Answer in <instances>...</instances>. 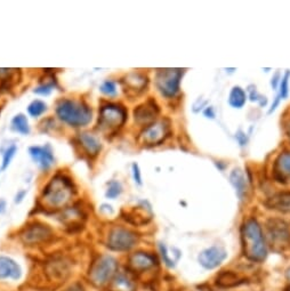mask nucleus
<instances>
[{
    "label": "nucleus",
    "mask_w": 290,
    "mask_h": 291,
    "mask_svg": "<svg viewBox=\"0 0 290 291\" xmlns=\"http://www.w3.org/2000/svg\"><path fill=\"white\" fill-rule=\"evenodd\" d=\"M64 291H86V290L80 283H75V284L70 285V287H69L68 289H66Z\"/></svg>",
    "instance_id": "33"
},
{
    "label": "nucleus",
    "mask_w": 290,
    "mask_h": 291,
    "mask_svg": "<svg viewBox=\"0 0 290 291\" xmlns=\"http://www.w3.org/2000/svg\"><path fill=\"white\" fill-rule=\"evenodd\" d=\"M121 192H122L121 184L118 181H111L110 183H108V188L107 192H105V197L113 200V199H116L120 196Z\"/></svg>",
    "instance_id": "26"
},
{
    "label": "nucleus",
    "mask_w": 290,
    "mask_h": 291,
    "mask_svg": "<svg viewBox=\"0 0 290 291\" xmlns=\"http://www.w3.org/2000/svg\"><path fill=\"white\" fill-rule=\"evenodd\" d=\"M46 110H47V104L40 100L31 102L29 106H27V113L34 118L40 117L41 114H44L46 112Z\"/></svg>",
    "instance_id": "25"
},
{
    "label": "nucleus",
    "mask_w": 290,
    "mask_h": 291,
    "mask_svg": "<svg viewBox=\"0 0 290 291\" xmlns=\"http://www.w3.org/2000/svg\"><path fill=\"white\" fill-rule=\"evenodd\" d=\"M54 86L55 85L53 84V82H49V84H44V85H40L39 87H37V88L34 91H35L36 94L47 96V95H49L50 93H52Z\"/></svg>",
    "instance_id": "30"
},
{
    "label": "nucleus",
    "mask_w": 290,
    "mask_h": 291,
    "mask_svg": "<svg viewBox=\"0 0 290 291\" xmlns=\"http://www.w3.org/2000/svg\"><path fill=\"white\" fill-rule=\"evenodd\" d=\"M137 234L121 226L113 228L109 232L107 246L113 251H128L135 247Z\"/></svg>",
    "instance_id": "7"
},
{
    "label": "nucleus",
    "mask_w": 290,
    "mask_h": 291,
    "mask_svg": "<svg viewBox=\"0 0 290 291\" xmlns=\"http://www.w3.org/2000/svg\"><path fill=\"white\" fill-rule=\"evenodd\" d=\"M241 283V279L232 272H224L217 278V284L222 288H232Z\"/></svg>",
    "instance_id": "23"
},
{
    "label": "nucleus",
    "mask_w": 290,
    "mask_h": 291,
    "mask_svg": "<svg viewBox=\"0 0 290 291\" xmlns=\"http://www.w3.org/2000/svg\"><path fill=\"white\" fill-rule=\"evenodd\" d=\"M169 134V124L166 121H154L141 134V140L146 145H158L166 140Z\"/></svg>",
    "instance_id": "9"
},
{
    "label": "nucleus",
    "mask_w": 290,
    "mask_h": 291,
    "mask_svg": "<svg viewBox=\"0 0 290 291\" xmlns=\"http://www.w3.org/2000/svg\"><path fill=\"white\" fill-rule=\"evenodd\" d=\"M75 192V185L70 178L56 175L45 186L41 199L48 209H62L71 201Z\"/></svg>",
    "instance_id": "1"
},
{
    "label": "nucleus",
    "mask_w": 290,
    "mask_h": 291,
    "mask_svg": "<svg viewBox=\"0 0 290 291\" xmlns=\"http://www.w3.org/2000/svg\"><path fill=\"white\" fill-rule=\"evenodd\" d=\"M266 206L274 210L283 212L290 211V192H280L275 194V196L269 199Z\"/></svg>",
    "instance_id": "19"
},
{
    "label": "nucleus",
    "mask_w": 290,
    "mask_h": 291,
    "mask_svg": "<svg viewBox=\"0 0 290 291\" xmlns=\"http://www.w3.org/2000/svg\"><path fill=\"white\" fill-rule=\"evenodd\" d=\"M100 89H101V91H102L104 95H107V96H116L117 95L116 84H114V82L111 81V80L104 81L103 84L101 85Z\"/></svg>",
    "instance_id": "28"
},
{
    "label": "nucleus",
    "mask_w": 290,
    "mask_h": 291,
    "mask_svg": "<svg viewBox=\"0 0 290 291\" xmlns=\"http://www.w3.org/2000/svg\"><path fill=\"white\" fill-rule=\"evenodd\" d=\"M268 235L275 246H288L290 243V225L281 219H271L268 223Z\"/></svg>",
    "instance_id": "10"
},
{
    "label": "nucleus",
    "mask_w": 290,
    "mask_h": 291,
    "mask_svg": "<svg viewBox=\"0 0 290 291\" xmlns=\"http://www.w3.org/2000/svg\"><path fill=\"white\" fill-rule=\"evenodd\" d=\"M79 142L82 149L91 158L98 155L102 149V144H101L99 138L90 133H81L79 135Z\"/></svg>",
    "instance_id": "16"
},
{
    "label": "nucleus",
    "mask_w": 290,
    "mask_h": 291,
    "mask_svg": "<svg viewBox=\"0 0 290 291\" xmlns=\"http://www.w3.org/2000/svg\"><path fill=\"white\" fill-rule=\"evenodd\" d=\"M53 235V230L48 225L35 221L23 229L21 240L25 246H38V244L48 242Z\"/></svg>",
    "instance_id": "8"
},
{
    "label": "nucleus",
    "mask_w": 290,
    "mask_h": 291,
    "mask_svg": "<svg viewBox=\"0 0 290 291\" xmlns=\"http://www.w3.org/2000/svg\"><path fill=\"white\" fill-rule=\"evenodd\" d=\"M159 250H160L161 257H163L165 264L167 265L168 267H174V266H175V263H174V261H172V260H170V258H169L168 251H167V247H166L165 244L160 243V244H159Z\"/></svg>",
    "instance_id": "29"
},
{
    "label": "nucleus",
    "mask_w": 290,
    "mask_h": 291,
    "mask_svg": "<svg viewBox=\"0 0 290 291\" xmlns=\"http://www.w3.org/2000/svg\"><path fill=\"white\" fill-rule=\"evenodd\" d=\"M112 291H134L133 281L125 274H117L112 280Z\"/></svg>",
    "instance_id": "21"
},
{
    "label": "nucleus",
    "mask_w": 290,
    "mask_h": 291,
    "mask_svg": "<svg viewBox=\"0 0 290 291\" xmlns=\"http://www.w3.org/2000/svg\"><path fill=\"white\" fill-rule=\"evenodd\" d=\"M127 119V111L121 105L105 104L100 110L99 127L105 133H114L120 128Z\"/></svg>",
    "instance_id": "5"
},
{
    "label": "nucleus",
    "mask_w": 290,
    "mask_h": 291,
    "mask_svg": "<svg viewBox=\"0 0 290 291\" xmlns=\"http://www.w3.org/2000/svg\"><path fill=\"white\" fill-rule=\"evenodd\" d=\"M182 73L178 69H164L156 72L155 85L161 95L170 99L178 93Z\"/></svg>",
    "instance_id": "6"
},
{
    "label": "nucleus",
    "mask_w": 290,
    "mask_h": 291,
    "mask_svg": "<svg viewBox=\"0 0 290 291\" xmlns=\"http://www.w3.org/2000/svg\"><path fill=\"white\" fill-rule=\"evenodd\" d=\"M132 168H133V176H134L135 183L139 184V185H142V176H141V170H140L139 165L133 164Z\"/></svg>",
    "instance_id": "32"
},
{
    "label": "nucleus",
    "mask_w": 290,
    "mask_h": 291,
    "mask_svg": "<svg viewBox=\"0 0 290 291\" xmlns=\"http://www.w3.org/2000/svg\"><path fill=\"white\" fill-rule=\"evenodd\" d=\"M29 153L32 160L43 170H48L55 164L53 150L49 145L31 146L29 149Z\"/></svg>",
    "instance_id": "13"
},
{
    "label": "nucleus",
    "mask_w": 290,
    "mask_h": 291,
    "mask_svg": "<svg viewBox=\"0 0 290 291\" xmlns=\"http://www.w3.org/2000/svg\"><path fill=\"white\" fill-rule=\"evenodd\" d=\"M12 129L14 132L22 134V135H27L30 133L29 121H27V118L24 114L18 113L12 119Z\"/></svg>",
    "instance_id": "22"
},
{
    "label": "nucleus",
    "mask_w": 290,
    "mask_h": 291,
    "mask_svg": "<svg viewBox=\"0 0 290 291\" xmlns=\"http://www.w3.org/2000/svg\"><path fill=\"white\" fill-rule=\"evenodd\" d=\"M123 84H125V90L128 91V93L133 91L134 94H140L144 90L147 85V78L141 75V73L132 72L126 76Z\"/></svg>",
    "instance_id": "17"
},
{
    "label": "nucleus",
    "mask_w": 290,
    "mask_h": 291,
    "mask_svg": "<svg viewBox=\"0 0 290 291\" xmlns=\"http://www.w3.org/2000/svg\"><path fill=\"white\" fill-rule=\"evenodd\" d=\"M58 119L71 127H85L90 123L93 112L84 102L75 100H62L56 106Z\"/></svg>",
    "instance_id": "3"
},
{
    "label": "nucleus",
    "mask_w": 290,
    "mask_h": 291,
    "mask_svg": "<svg viewBox=\"0 0 290 291\" xmlns=\"http://www.w3.org/2000/svg\"><path fill=\"white\" fill-rule=\"evenodd\" d=\"M230 181H231L232 185L236 188L237 196L240 200H242V199L245 198L248 190L245 175H243L240 169H234L231 175H230Z\"/></svg>",
    "instance_id": "20"
},
{
    "label": "nucleus",
    "mask_w": 290,
    "mask_h": 291,
    "mask_svg": "<svg viewBox=\"0 0 290 291\" xmlns=\"http://www.w3.org/2000/svg\"><path fill=\"white\" fill-rule=\"evenodd\" d=\"M228 253L220 247H210L208 249H205L204 251L200 252L198 261H199L200 265L204 266L207 270H213L219 266L227 258Z\"/></svg>",
    "instance_id": "12"
},
{
    "label": "nucleus",
    "mask_w": 290,
    "mask_h": 291,
    "mask_svg": "<svg viewBox=\"0 0 290 291\" xmlns=\"http://www.w3.org/2000/svg\"><path fill=\"white\" fill-rule=\"evenodd\" d=\"M287 132H288V135L290 137V126H288V129H287Z\"/></svg>",
    "instance_id": "38"
},
{
    "label": "nucleus",
    "mask_w": 290,
    "mask_h": 291,
    "mask_svg": "<svg viewBox=\"0 0 290 291\" xmlns=\"http://www.w3.org/2000/svg\"><path fill=\"white\" fill-rule=\"evenodd\" d=\"M205 115L206 117H208V118H214L215 117V113H214V111L211 108H208L206 111H205Z\"/></svg>",
    "instance_id": "35"
},
{
    "label": "nucleus",
    "mask_w": 290,
    "mask_h": 291,
    "mask_svg": "<svg viewBox=\"0 0 290 291\" xmlns=\"http://www.w3.org/2000/svg\"><path fill=\"white\" fill-rule=\"evenodd\" d=\"M16 151H17V147L15 145L9 146L8 149L5 151L4 156H3V165H2V169L3 170L7 169L8 166L11 165L12 160L14 158V155H15V153H16Z\"/></svg>",
    "instance_id": "27"
},
{
    "label": "nucleus",
    "mask_w": 290,
    "mask_h": 291,
    "mask_svg": "<svg viewBox=\"0 0 290 291\" xmlns=\"http://www.w3.org/2000/svg\"><path fill=\"white\" fill-rule=\"evenodd\" d=\"M289 77H290V72L287 71L286 75L281 79V84H280V95H281L282 99H286L288 96V84H289Z\"/></svg>",
    "instance_id": "31"
},
{
    "label": "nucleus",
    "mask_w": 290,
    "mask_h": 291,
    "mask_svg": "<svg viewBox=\"0 0 290 291\" xmlns=\"http://www.w3.org/2000/svg\"><path fill=\"white\" fill-rule=\"evenodd\" d=\"M287 276H288V279L290 280V270L288 271V273H287Z\"/></svg>",
    "instance_id": "39"
},
{
    "label": "nucleus",
    "mask_w": 290,
    "mask_h": 291,
    "mask_svg": "<svg viewBox=\"0 0 290 291\" xmlns=\"http://www.w3.org/2000/svg\"><path fill=\"white\" fill-rule=\"evenodd\" d=\"M242 243L243 252L248 260L252 262H263L266 258L268 249H266L262 229L256 219L247 220L243 225Z\"/></svg>",
    "instance_id": "2"
},
{
    "label": "nucleus",
    "mask_w": 290,
    "mask_h": 291,
    "mask_svg": "<svg viewBox=\"0 0 290 291\" xmlns=\"http://www.w3.org/2000/svg\"><path fill=\"white\" fill-rule=\"evenodd\" d=\"M25 194H26V191L18 192V193L16 194V197H15V202H16V203H20V202L23 200V198L25 197Z\"/></svg>",
    "instance_id": "34"
},
{
    "label": "nucleus",
    "mask_w": 290,
    "mask_h": 291,
    "mask_svg": "<svg viewBox=\"0 0 290 291\" xmlns=\"http://www.w3.org/2000/svg\"><path fill=\"white\" fill-rule=\"evenodd\" d=\"M118 262L114 257L103 255L96 260L89 270V280L96 287H102L117 275Z\"/></svg>",
    "instance_id": "4"
},
{
    "label": "nucleus",
    "mask_w": 290,
    "mask_h": 291,
    "mask_svg": "<svg viewBox=\"0 0 290 291\" xmlns=\"http://www.w3.org/2000/svg\"><path fill=\"white\" fill-rule=\"evenodd\" d=\"M287 176H290V152L280 154L274 165V177L278 182L284 183Z\"/></svg>",
    "instance_id": "18"
},
{
    "label": "nucleus",
    "mask_w": 290,
    "mask_h": 291,
    "mask_svg": "<svg viewBox=\"0 0 290 291\" xmlns=\"http://www.w3.org/2000/svg\"><path fill=\"white\" fill-rule=\"evenodd\" d=\"M5 209H6V202L4 200H0V214H3Z\"/></svg>",
    "instance_id": "37"
},
{
    "label": "nucleus",
    "mask_w": 290,
    "mask_h": 291,
    "mask_svg": "<svg viewBox=\"0 0 290 291\" xmlns=\"http://www.w3.org/2000/svg\"><path fill=\"white\" fill-rule=\"evenodd\" d=\"M156 264L155 257L150 255L147 252H135L130 257L128 261V265H130L131 270L136 273H143L145 271H149L153 269Z\"/></svg>",
    "instance_id": "14"
},
{
    "label": "nucleus",
    "mask_w": 290,
    "mask_h": 291,
    "mask_svg": "<svg viewBox=\"0 0 290 291\" xmlns=\"http://www.w3.org/2000/svg\"><path fill=\"white\" fill-rule=\"evenodd\" d=\"M246 93L243 91L240 87H233V89L231 90V94H230V104H231L233 108L240 109L246 103Z\"/></svg>",
    "instance_id": "24"
},
{
    "label": "nucleus",
    "mask_w": 290,
    "mask_h": 291,
    "mask_svg": "<svg viewBox=\"0 0 290 291\" xmlns=\"http://www.w3.org/2000/svg\"><path fill=\"white\" fill-rule=\"evenodd\" d=\"M279 77H280V73H275V76L274 78H272V86H273V88H277V85H278V79H279Z\"/></svg>",
    "instance_id": "36"
},
{
    "label": "nucleus",
    "mask_w": 290,
    "mask_h": 291,
    "mask_svg": "<svg viewBox=\"0 0 290 291\" xmlns=\"http://www.w3.org/2000/svg\"><path fill=\"white\" fill-rule=\"evenodd\" d=\"M159 114V108L153 100L146 101L145 103L137 106L134 110L135 121L141 126H150L154 122L156 115Z\"/></svg>",
    "instance_id": "11"
},
{
    "label": "nucleus",
    "mask_w": 290,
    "mask_h": 291,
    "mask_svg": "<svg viewBox=\"0 0 290 291\" xmlns=\"http://www.w3.org/2000/svg\"><path fill=\"white\" fill-rule=\"evenodd\" d=\"M20 264L7 256H0V280L17 281L22 278Z\"/></svg>",
    "instance_id": "15"
}]
</instances>
